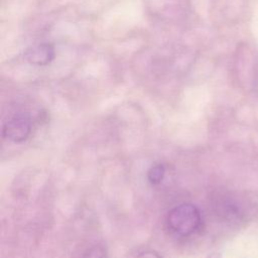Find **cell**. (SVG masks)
Segmentation results:
<instances>
[{"instance_id":"cell-1","label":"cell","mask_w":258,"mask_h":258,"mask_svg":"<svg viewBox=\"0 0 258 258\" xmlns=\"http://www.w3.org/2000/svg\"><path fill=\"white\" fill-rule=\"evenodd\" d=\"M202 222L198 208L191 204L183 203L171 209L167 215L169 229L178 236L187 237L194 234Z\"/></svg>"},{"instance_id":"cell-2","label":"cell","mask_w":258,"mask_h":258,"mask_svg":"<svg viewBox=\"0 0 258 258\" xmlns=\"http://www.w3.org/2000/svg\"><path fill=\"white\" fill-rule=\"evenodd\" d=\"M31 131V120L26 114H17L10 118L3 126V136L13 142L27 139Z\"/></svg>"},{"instance_id":"cell-3","label":"cell","mask_w":258,"mask_h":258,"mask_svg":"<svg viewBox=\"0 0 258 258\" xmlns=\"http://www.w3.org/2000/svg\"><path fill=\"white\" fill-rule=\"evenodd\" d=\"M54 56V47L50 43H41L32 46L24 52L25 59L35 66H46L53 60Z\"/></svg>"},{"instance_id":"cell-4","label":"cell","mask_w":258,"mask_h":258,"mask_svg":"<svg viewBox=\"0 0 258 258\" xmlns=\"http://www.w3.org/2000/svg\"><path fill=\"white\" fill-rule=\"evenodd\" d=\"M165 174V168L162 164H155L147 172V178L152 184H159Z\"/></svg>"},{"instance_id":"cell-5","label":"cell","mask_w":258,"mask_h":258,"mask_svg":"<svg viewBox=\"0 0 258 258\" xmlns=\"http://www.w3.org/2000/svg\"><path fill=\"white\" fill-rule=\"evenodd\" d=\"M83 258H107V254L103 247L93 246L84 254Z\"/></svg>"},{"instance_id":"cell-6","label":"cell","mask_w":258,"mask_h":258,"mask_svg":"<svg viewBox=\"0 0 258 258\" xmlns=\"http://www.w3.org/2000/svg\"><path fill=\"white\" fill-rule=\"evenodd\" d=\"M136 258H161L159 254L154 251H145L140 253Z\"/></svg>"}]
</instances>
